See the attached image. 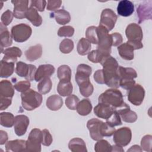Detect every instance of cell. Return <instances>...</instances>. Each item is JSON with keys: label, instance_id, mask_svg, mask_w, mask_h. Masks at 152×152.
I'll return each mask as SVG.
<instances>
[{"label": "cell", "instance_id": "cell-55", "mask_svg": "<svg viewBox=\"0 0 152 152\" xmlns=\"http://www.w3.org/2000/svg\"><path fill=\"white\" fill-rule=\"evenodd\" d=\"M135 84V81L134 80H120L119 87H121L122 88L129 90Z\"/></svg>", "mask_w": 152, "mask_h": 152}, {"label": "cell", "instance_id": "cell-28", "mask_svg": "<svg viewBox=\"0 0 152 152\" xmlns=\"http://www.w3.org/2000/svg\"><path fill=\"white\" fill-rule=\"evenodd\" d=\"M50 14V16L55 19L57 23L61 25H65L71 21L69 13L64 9L56 10Z\"/></svg>", "mask_w": 152, "mask_h": 152}, {"label": "cell", "instance_id": "cell-43", "mask_svg": "<svg viewBox=\"0 0 152 152\" xmlns=\"http://www.w3.org/2000/svg\"><path fill=\"white\" fill-rule=\"evenodd\" d=\"M115 131V126H112L106 122L104 123L103 122L100 125V132L103 137H110L113 134Z\"/></svg>", "mask_w": 152, "mask_h": 152}, {"label": "cell", "instance_id": "cell-40", "mask_svg": "<svg viewBox=\"0 0 152 152\" xmlns=\"http://www.w3.org/2000/svg\"><path fill=\"white\" fill-rule=\"evenodd\" d=\"M94 150L96 152H110L112 151V145L107 141L101 139L96 143Z\"/></svg>", "mask_w": 152, "mask_h": 152}, {"label": "cell", "instance_id": "cell-57", "mask_svg": "<svg viewBox=\"0 0 152 152\" xmlns=\"http://www.w3.org/2000/svg\"><path fill=\"white\" fill-rule=\"evenodd\" d=\"M93 78H94V80H95V81L97 83L100 84H104L103 73V70L102 69L97 70L94 74Z\"/></svg>", "mask_w": 152, "mask_h": 152}, {"label": "cell", "instance_id": "cell-24", "mask_svg": "<svg viewBox=\"0 0 152 152\" xmlns=\"http://www.w3.org/2000/svg\"><path fill=\"white\" fill-rule=\"evenodd\" d=\"M118 51L120 56L125 60L131 61L134 58V49L132 46L126 42L118 46Z\"/></svg>", "mask_w": 152, "mask_h": 152}, {"label": "cell", "instance_id": "cell-38", "mask_svg": "<svg viewBox=\"0 0 152 152\" xmlns=\"http://www.w3.org/2000/svg\"><path fill=\"white\" fill-rule=\"evenodd\" d=\"M52 87V82L50 77L41 80L37 84V90L41 94H45L50 92Z\"/></svg>", "mask_w": 152, "mask_h": 152}, {"label": "cell", "instance_id": "cell-36", "mask_svg": "<svg viewBox=\"0 0 152 152\" xmlns=\"http://www.w3.org/2000/svg\"><path fill=\"white\" fill-rule=\"evenodd\" d=\"M71 74L70 67L66 65H61L57 70V76L59 80L71 81Z\"/></svg>", "mask_w": 152, "mask_h": 152}, {"label": "cell", "instance_id": "cell-15", "mask_svg": "<svg viewBox=\"0 0 152 152\" xmlns=\"http://www.w3.org/2000/svg\"><path fill=\"white\" fill-rule=\"evenodd\" d=\"M103 122L96 118H92L88 121L87 127L90 132L91 138L94 141H99L103 138V136L100 134V128Z\"/></svg>", "mask_w": 152, "mask_h": 152}, {"label": "cell", "instance_id": "cell-22", "mask_svg": "<svg viewBox=\"0 0 152 152\" xmlns=\"http://www.w3.org/2000/svg\"><path fill=\"white\" fill-rule=\"evenodd\" d=\"M4 56L2 59L8 61L15 62L17 61L18 58H20L22 55L21 50L16 46L8 48L4 50L3 52Z\"/></svg>", "mask_w": 152, "mask_h": 152}, {"label": "cell", "instance_id": "cell-47", "mask_svg": "<svg viewBox=\"0 0 152 152\" xmlns=\"http://www.w3.org/2000/svg\"><path fill=\"white\" fill-rule=\"evenodd\" d=\"M74 33V28L71 26L61 27L58 31V35L59 37H72Z\"/></svg>", "mask_w": 152, "mask_h": 152}, {"label": "cell", "instance_id": "cell-31", "mask_svg": "<svg viewBox=\"0 0 152 152\" xmlns=\"http://www.w3.org/2000/svg\"><path fill=\"white\" fill-rule=\"evenodd\" d=\"M47 107L50 110L56 111L61 108L63 105V100L61 96L53 94L49 96L46 102Z\"/></svg>", "mask_w": 152, "mask_h": 152}, {"label": "cell", "instance_id": "cell-58", "mask_svg": "<svg viewBox=\"0 0 152 152\" xmlns=\"http://www.w3.org/2000/svg\"><path fill=\"white\" fill-rule=\"evenodd\" d=\"M129 45H130L132 48H134V50H137V49H140L143 48V45L141 43V42H134V41H130L128 40L126 42Z\"/></svg>", "mask_w": 152, "mask_h": 152}, {"label": "cell", "instance_id": "cell-52", "mask_svg": "<svg viewBox=\"0 0 152 152\" xmlns=\"http://www.w3.org/2000/svg\"><path fill=\"white\" fill-rule=\"evenodd\" d=\"M77 72H80L82 74H84L86 75H88L90 76L92 72V69L91 66H90L88 65L84 64H81L78 65L77 68Z\"/></svg>", "mask_w": 152, "mask_h": 152}, {"label": "cell", "instance_id": "cell-45", "mask_svg": "<svg viewBox=\"0 0 152 152\" xmlns=\"http://www.w3.org/2000/svg\"><path fill=\"white\" fill-rule=\"evenodd\" d=\"M104 56L101 52H100L98 49L93 50L89 52L88 54V59L92 62L93 63H100L102 59Z\"/></svg>", "mask_w": 152, "mask_h": 152}, {"label": "cell", "instance_id": "cell-12", "mask_svg": "<svg viewBox=\"0 0 152 152\" xmlns=\"http://www.w3.org/2000/svg\"><path fill=\"white\" fill-rule=\"evenodd\" d=\"M125 34L128 40L134 42H141L143 38V33L141 27L136 23L128 24L125 30Z\"/></svg>", "mask_w": 152, "mask_h": 152}, {"label": "cell", "instance_id": "cell-39", "mask_svg": "<svg viewBox=\"0 0 152 152\" xmlns=\"http://www.w3.org/2000/svg\"><path fill=\"white\" fill-rule=\"evenodd\" d=\"M86 36L91 43L97 45L99 41L97 27L94 26L88 27L86 31Z\"/></svg>", "mask_w": 152, "mask_h": 152}, {"label": "cell", "instance_id": "cell-21", "mask_svg": "<svg viewBox=\"0 0 152 152\" xmlns=\"http://www.w3.org/2000/svg\"><path fill=\"white\" fill-rule=\"evenodd\" d=\"M115 109L107 104L99 103L94 108V113L100 118L106 119L113 113Z\"/></svg>", "mask_w": 152, "mask_h": 152}, {"label": "cell", "instance_id": "cell-16", "mask_svg": "<svg viewBox=\"0 0 152 152\" xmlns=\"http://www.w3.org/2000/svg\"><path fill=\"white\" fill-rule=\"evenodd\" d=\"M14 5V16L18 19L26 18V13L28 10L29 1L28 0L11 1Z\"/></svg>", "mask_w": 152, "mask_h": 152}, {"label": "cell", "instance_id": "cell-60", "mask_svg": "<svg viewBox=\"0 0 152 152\" xmlns=\"http://www.w3.org/2000/svg\"><path fill=\"white\" fill-rule=\"evenodd\" d=\"M142 150L138 145H134L129 149L128 150V151H142Z\"/></svg>", "mask_w": 152, "mask_h": 152}, {"label": "cell", "instance_id": "cell-1", "mask_svg": "<svg viewBox=\"0 0 152 152\" xmlns=\"http://www.w3.org/2000/svg\"><path fill=\"white\" fill-rule=\"evenodd\" d=\"M100 63L103 66L104 84L112 88H118L119 87L120 79L117 73L119 66L117 61L109 55L104 56Z\"/></svg>", "mask_w": 152, "mask_h": 152}, {"label": "cell", "instance_id": "cell-30", "mask_svg": "<svg viewBox=\"0 0 152 152\" xmlns=\"http://www.w3.org/2000/svg\"><path fill=\"white\" fill-rule=\"evenodd\" d=\"M68 148L72 152H87L86 144L80 138H74L68 143Z\"/></svg>", "mask_w": 152, "mask_h": 152}, {"label": "cell", "instance_id": "cell-11", "mask_svg": "<svg viewBox=\"0 0 152 152\" xmlns=\"http://www.w3.org/2000/svg\"><path fill=\"white\" fill-rule=\"evenodd\" d=\"M145 96V90L140 84H135L129 90L128 99L135 106H140L143 102Z\"/></svg>", "mask_w": 152, "mask_h": 152}, {"label": "cell", "instance_id": "cell-26", "mask_svg": "<svg viewBox=\"0 0 152 152\" xmlns=\"http://www.w3.org/2000/svg\"><path fill=\"white\" fill-rule=\"evenodd\" d=\"M14 87L7 80H3L0 83V96L12 98L14 95Z\"/></svg>", "mask_w": 152, "mask_h": 152}, {"label": "cell", "instance_id": "cell-54", "mask_svg": "<svg viewBox=\"0 0 152 152\" xmlns=\"http://www.w3.org/2000/svg\"><path fill=\"white\" fill-rule=\"evenodd\" d=\"M112 39V46H119L123 41L122 35L119 33H113L110 34Z\"/></svg>", "mask_w": 152, "mask_h": 152}, {"label": "cell", "instance_id": "cell-9", "mask_svg": "<svg viewBox=\"0 0 152 152\" xmlns=\"http://www.w3.org/2000/svg\"><path fill=\"white\" fill-rule=\"evenodd\" d=\"M132 138V132L128 127H122L116 130L113 133V140L114 142L121 147L128 145Z\"/></svg>", "mask_w": 152, "mask_h": 152}, {"label": "cell", "instance_id": "cell-29", "mask_svg": "<svg viewBox=\"0 0 152 152\" xmlns=\"http://www.w3.org/2000/svg\"><path fill=\"white\" fill-rule=\"evenodd\" d=\"M26 18L36 27L40 26L42 23V18L38 13L37 10L30 6L26 13Z\"/></svg>", "mask_w": 152, "mask_h": 152}, {"label": "cell", "instance_id": "cell-44", "mask_svg": "<svg viewBox=\"0 0 152 152\" xmlns=\"http://www.w3.org/2000/svg\"><path fill=\"white\" fill-rule=\"evenodd\" d=\"M80 102L78 97L74 95L71 94L65 99L66 106L70 110H76L77 105Z\"/></svg>", "mask_w": 152, "mask_h": 152}, {"label": "cell", "instance_id": "cell-35", "mask_svg": "<svg viewBox=\"0 0 152 152\" xmlns=\"http://www.w3.org/2000/svg\"><path fill=\"white\" fill-rule=\"evenodd\" d=\"M91 48V42L88 39L82 37L79 40L77 46V50L79 55L84 56L88 54Z\"/></svg>", "mask_w": 152, "mask_h": 152}, {"label": "cell", "instance_id": "cell-46", "mask_svg": "<svg viewBox=\"0 0 152 152\" xmlns=\"http://www.w3.org/2000/svg\"><path fill=\"white\" fill-rule=\"evenodd\" d=\"M152 136L151 135H146L144 136L141 141V148L145 151H151Z\"/></svg>", "mask_w": 152, "mask_h": 152}, {"label": "cell", "instance_id": "cell-5", "mask_svg": "<svg viewBox=\"0 0 152 152\" xmlns=\"http://www.w3.org/2000/svg\"><path fill=\"white\" fill-rule=\"evenodd\" d=\"M11 33L14 41L22 43L30 38L32 33V29L29 25L21 23L14 26L11 28Z\"/></svg>", "mask_w": 152, "mask_h": 152}, {"label": "cell", "instance_id": "cell-6", "mask_svg": "<svg viewBox=\"0 0 152 152\" xmlns=\"http://www.w3.org/2000/svg\"><path fill=\"white\" fill-rule=\"evenodd\" d=\"M42 142V131L38 128L33 129L26 141L27 151H41Z\"/></svg>", "mask_w": 152, "mask_h": 152}, {"label": "cell", "instance_id": "cell-17", "mask_svg": "<svg viewBox=\"0 0 152 152\" xmlns=\"http://www.w3.org/2000/svg\"><path fill=\"white\" fill-rule=\"evenodd\" d=\"M138 23H141L147 19L151 18V1H144L140 4L137 10Z\"/></svg>", "mask_w": 152, "mask_h": 152}, {"label": "cell", "instance_id": "cell-41", "mask_svg": "<svg viewBox=\"0 0 152 152\" xmlns=\"http://www.w3.org/2000/svg\"><path fill=\"white\" fill-rule=\"evenodd\" d=\"M74 49V42L71 39H64L59 44V50L63 53H69Z\"/></svg>", "mask_w": 152, "mask_h": 152}, {"label": "cell", "instance_id": "cell-8", "mask_svg": "<svg viewBox=\"0 0 152 152\" xmlns=\"http://www.w3.org/2000/svg\"><path fill=\"white\" fill-rule=\"evenodd\" d=\"M36 67L32 64H27L22 61L17 62L16 64L15 73L21 77H24L27 81L34 80Z\"/></svg>", "mask_w": 152, "mask_h": 152}, {"label": "cell", "instance_id": "cell-59", "mask_svg": "<svg viewBox=\"0 0 152 152\" xmlns=\"http://www.w3.org/2000/svg\"><path fill=\"white\" fill-rule=\"evenodd\" d=\"M8 134L7 132L1 130L0 131V144L3 145L7 142L8 140Z\"/></svg>", "mask_w": 152, "mask_h": 152}, {"label": "cell", "instance_id": "cell-10", "mask_svg": "<svg viewBox=\"0 0 152 152\" xmlns=\"http://www.w3.org/2000/svg\"><path fill=\"white\" fill-rule=\"evenodd\" d=\"M118 17L115 12L109 8L103 10L101 13L99 25L104 27L108 31L115 27Z\"/></svg>", "mask_w": 152, "mask_h": 152}, {"label": "cell", "instance_id": "cell-2", "mask_svg": "<svg viewBox=\"0 0 152 152\" xmlns=\"http://www.w3.org/2000/svg\"><path fill=\"white\" fill-rule=\"evenodd\" d=\"M98 101L99 103L110 106L115 110L125 103L122 93L117 88L106 90L99 96Z\"/></svg>", "mask_w": 152, "mask_h": 152}, {"label": "cell", "instance_id": "cell-27", "mask_svg": "<svg viewBox=\"0 0 152 152\" xmlns=\"http://www.w3.org/2000/svg\"><path fill=\"white\" fill-rule=\"evenodd\" d=\"M117 73L120 80H134L137 77V74L135 70L132 68H125L119 66L117 69Z\"/></svg>", "mask_w": 152, "mask_h": 152}, {"label": "cell", "instance_id": "cell-3", "mask_svg": "<svg viewBox=\"0 0 152 152\" xmlns=\"http://www.w3.org/2000/svg\"><path fill=\"white\" fill-rule=\"evenodd\" d=\"M21 104L26 110L31 111L39 107L42 104L43 97L40 93L32 89L21 93Z\"/></svg>", "mask_w": 152, "mask_h": 152}, {"label": "cell", "instance_id": "cell-51", "mask_svg": "<svg viewBox=\"0 0 152 152\" xmlns=\"http://www.w3.org/2000/svg\"><path fill=\"white\" fill-rule=\"evenodd\" d=\"M46 5L45 0H33L30 1V7H32L40 12H43Z\"/></svg>", "mask_w": 152, "mask_h": 152}, {"label": "cell", "instance_id": "cell-49", "mask_svg": "<svg viewBox=\"0 0 152 152\" xmlns=\"http://www.w3.org/2000/svg\"><path fill=\"white\" fill-rule=\"evenodd\" d=\"M14 17V14L10 10H8L5 11L3 14H2L1 17V23L5 26H8L11 21L13 20Z\"/></svg>", "mask_w": 152, "mask_h": 152}, {"label": "cell", "instance_id": "cell-4", "mask_svg": "<svg viewBox=\"0 0 152 152\" xmlns=\"http://www.w3.org/2000/svg\"><path fill=\"white\" fill-rule=\"evenodd\" d=\"M98 31V43L97 49L104 56H109L111 53V47L112 46V39L109 31L103 27L99 26Z\"/></svg>", "mask_w": 152, "mask_h": 152}, {"label": "cell", "instance_id": "cell-25", "mask_svg": "<svg viewBox=\"0 0 152 152\" xmlns=\"http://www.w3.org/2000/svg\"><path fill=\"white\" fill-rule=\"evenodd\" d=\"M25 56L27 60L33 62L40 58L42 55V46L40 44H37L30 46L25 51Z\"/></svg>", "mask_w": 152, "mask_h": 152}, {"label": "cell", "instance_id": "cell-34", "mask_svg": "<svg viewBox=\"0 0 152 152\" xmlns=\"http://www.w3.org/2000/svg\"><path fill=\"white\" fill-rule=\"evenodd\" d=\"M76 110L81 116L88 115L92 110V104L90 100L88 99H83L79 102Z\"/></svg>", "mask_w": 152, "mask_h": 152}, {"label": "cell", "instance_id": "cell-7", "mask_svg": "<svg viewBox=\"0 0 152 152\" xmlns=\"http://www.w3.org/2000/svg\"><path fill=\"white\" fill-rule=\"evenodd\" d=\"M75 81L79 86L80 93L86 97L90 96L94 91V87L90 80V76L86 74L76 72L75 76Z\"/></svg>", "mask_w": 152, "mask_h": 152}, {"label": "cell", "instance_id": "cell-42", "mask_svg": "<svg viewBox=\"0 0 152 152\" xmlns=\"http://www.w3.org/2000/svg\"><path fill=\"white\" fill-rule=\"evenodd\" d=\"M106 122L112 126H119L122 124L121 116L116 110H114L110 116L106 119Z\"/></svg>", "mask_w": 152, "mask_h": 152}, {"label": "cell", "instance_id": "cell-14", "mask_svg": "<svg viewBox=\"0 0 152 152\" xmlns=\"http://www.w3.org/2000/svg\"><path fill=\"white\" fill-rule=\"evenodd\" d=\"M116 110L121 116V118L125 122L134 123L137 120V113L130 109V107L126 103H124Z\"/></svg>", "mask_w": 152, "mask_h": 152}, {"label": "cell", "instance_id": "cell-56", "mask_svg": "<svg viewBox=\"0 0 152 152\" xmlns=\"http://www.w3.org/2000/svg\"><path fill=\"white\" fill-rule=\"evenodd\" d=\"M0 110H3L8 108L12 103V98H7L0 96Z\"/></svg>", "mask_w": 152, "mask_h": 152}, {"label": "cell", "instance_id": "cell-18", "mask_svg": "<svg viewBox=\"0 0 152 152\" xmlns=\"http://www.w3.org/2000/svg\"><path fill=\"white\" fill-rule=\"evenodd\" d=\"M55 67L51 64L40 65L36 69L34 80L38 82L45 78L50 77L55 72Z\"/></svg>", "mask_w": 152, "mask_h": 152}, {"label": "cell", "instance_id": "cell-23", "mask_svg": "<svg viewBox=\"0 0 152 152\" xmlns=\"http://www.w3.org/2000/svg\"><path fill=\"white\" fill-rule=\"evenodd\" d=\"M7 151H26V141L23 140H15L8 141L5 144Z\"/></svg>", "mask_w": 152, "mask_h": 152}, {"label": "cell", "instance_id": "cell-20", "mask_svg": "<svg viewBox=\"0 0 152 152\" xmlns=\"http://www.w3.org/2000/svg\"><path fill=\"white\" fill-rule=\"evenodd\" d=\"M0 39L1 49L3 52V48L10 46L12 43V37L8 31L7 26H4L1 22L0 23Z\"/></svg>", "mask_w": 152, "mask_h": 152}, {"label": "cell", "instance_id": "cell-50", "mask_svg": "<svg viewBox=\"0 0 152 152\" xmlns=\"http://www.w3.org/2000/svg\"><path fill=\"white\" fill-rule=\"evenodd\" d=\"M42 144L45 146H49L52 141V136L47 129H44L42 131Z\"/></svg>", "mask_w": 152, "mask_h": 152}, {"label": "cell", "instance_id": "cell-61", "mask_svg": "<svg viewBox=\"0 0 152 152\" xmlns=\"http://www.w3.org/2000/svg\"><path fill=\"white\" fill-rule=\"evenodd\" d=\"M124 151V150L122 148V147H121L118 145H112V151Z\"/></svg>", "mask_w": 152, "mask_h": 152}, {"label": "cell", "instance_id": "cell-48", "mask_svg": "<svg viewBox=\"0 0 152 152\" xmlns=\"http://www.w3.org/2000/svg\"><path fill=\"white\" fill-rule=\"evenodd\" d=\"M31 84L29 81H20L16 83L14 87V88L18 92L23 93L30 88Z\"/></svg>", "mask_w": 152, "mask_h": 152}, {"label": "cell", "instance_id": "cell-53", "mask_svg": "<svg viewBox=\"0 0 152 152\" xmlns=\"http://www.w3.org/2000/svg\"><path fill=\"white\" fill-rule=\"evenodd\" d=\"M61 4H62V1L49 0L48 1V5H47L46 8L49 11H54L56 9H58L61 6Z\"/></svg>", "mask_w": 152, "mask_h": 152}, {"label": "cell", "instance_id": "cell-32", "mask_svg": "<svg viewBox=\"0 0 152 152\" xmlns=\"http://www.w3.org/2000/svg\"><path fill=\"white\" fill-rule=\"evenodd\" d=\"M72 90V84L70 81L60 80L57 86V91L58 94L64 97L71 95Z\"/></svg>", "mask_w": 152, "mask_h": 152}, {"label": "cell", "instance_id": "cell-33", "mask_svg": "<svg viewBox=\"0 0 152 152\" xmlns=\"http://www.w3.org/2000/svg\"><path fill=\"white\" fill-rule=\"evenodd\" d=\"M14 63L3 59L1 61L0 76L1 78H7L13 74L14 71Z\"/></svg>", "mask_w": 152, "mask_h": 152}, {"label": "cell", "instance_id": "cell-19", "mask_svg": "<svg viewBox=\"0 0 152 152\" xmlns=\"http://www.w3.org/2000/svg\"><path fill=\"white\" fill-rule=\"evenodd\" d=\"M134 11V4L128 0H122L119 2L117 7L118 14L122 17H129Z\"/></svg>", "mask_w": 152, "mask_h": 152}, {"label": "cell", "instance_id": "cell-13", "mask_svg": "<svg viewBox=\"0 0 152 152\" xmlns=\"http://www.w3.org/2000/svg\"><path fill=\"white\" fill-rule=\"evenodd\" d=\"M29 123V118L26 115H19L15 116L14 127L16 135L22 136L25 134Z\"/></svg>", "mask_w": 152, "mask_h": 152}, {"label": "cell", "instance_id": "cell-37", "mask_svg": "<svg viewBox=\"0 0 152 152\" xmlns=\"http://www.w3.org/2000/svg\"><path fill=\"white\" fill-rule=\"evenodd\" d=\"M15 117L10 112H2L0 113V124L2 126L11 128L14 125Z\"/></svg>", "mask_w": 152, "mask_h": 152}]
</instances>
